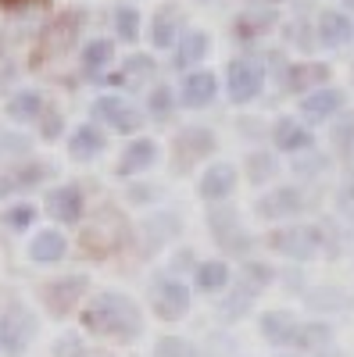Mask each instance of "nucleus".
<instances>
[{
  "label": "nucleus",
  "mask_w": 354,
  "mask_h": 357,
  "mask_svg": "<svg viewBox=\"0 0 354 357\" xmlns=\"http://www.w3.org/2000/svg\"><path fill=\"white\" fill-rule=\"evenodd\" d=\"M265 4H269V0H265Z\"/></svg>",
  "instance_id": "a18cd8bd"
},
{
  "label": "nucleus",
  "mask_w": 354,
  "mask_h": 357,
  "mask_svg": "<svg viewBox=\"0 0 354 357\" xmlns=\"http://www.w3.org/2000/svg\"><path fill=\"white\" fill-rule=\"evenodd\" d=\"M240 282H247L251 289H269L272 282H276V268L272 264H265V261H254V257H247L244 261V268H240Z\"/></svg>",
  "instance_id": "2f4dec72"
},
{
  "label": "nucleus",
  "mask_w": 354,
  "mask_h": 357,
  "mask_svg": "<svg viewBox=\"0 0 354 357\" xmlns=\"http://www.w3.org/2000/svg\"><path fill=\"white\" fill-rule=\"evenodd\" d=\"M86 289H90V279L75 272V275H61V279H54V282H43L40 286V301L47 304V311L54 318H65L86 296Z\"/></svg>",
  "instance_id": "6e6552de"
},
{
  "label": "nucleus",
  "mask_w": 354,
  "mask_h": 357,
  "mask_svg": "<svg viewBox=\"0 0 354 357\" xmlns=\"http://www.w3.org/2000/svg\"><path fill=\"white\" fill-rule=\"evenodd\" d=\"M308 207H311V200L304 197L301 186H276L254 200V215L265 222H290V218L304 215Z\"/></svg>",
  "instance_id": "423d86ee"
},
{
  "label": "nucleus",
  "mask_w": 354,
  "mask_h": 357,
  "mask_svg": "<svg viewBox=\"0 0 354 357\" xmlns=\"http://www.w3.org/2000/svg\"><path fill=\"white\" fill-rule=\"evenodd\" d=\"M190 286L183 279H175L172 272H161L154 282H151V307L161 321H183L190 314Z\"/></svg>",
  "instance_id": "20e7f679"
},
{
  "label": "nucleus",
  "mask_w": 354,
  "mask_h": 357,
  "mask_svg": "<svg viewBox=\"0 0 354 357\" xmlns=\"http://www.w3.org/2000/svg\"><path fill=\"white\" fill-rule=\"evenodd\" d=\"M333 340V329L322 321H308V325H297V336H293V347L297 350H318Z\"/></svg>",
  "instance_id": "7c9ffc66"
},
{
  "label": "nucleus",
  "mask_w": 354,
  "mask_h": 357,
  "mask_svg": "<svg viewBox=\"0 0 354 357\" xmlns=\"http://www.w3.org/2000/svg\"><path fill=\"white\" fill-rule=\"evenodd\" d=\"M4 4H18V0H4Z\"/></svg>",
  "instance_id": "c03bdc74"
},
{
  "label": "nucleus",
  "mask_w": 354,
  "mask_h": 357,
  "mask_svg": "<svg viewBox=\"0 0 354 357\" xmlns=\"http://www.w3.org/2000/svg\"><path fill=\"white\" fill-rule=\"evenodd\" d=\"M337 204H340V215L354 222V175L344 178V186H340V193H337Z\"/></svg>",
  "instance_id": "ea45409f"
},
{
  "label": "nucleus",
  "mask_w": 354,
  "mask_h": 357,
  "mask_svg": "<svg viewBox=\"0 0 354 357\" xmlns=\"http://www.w3.org/2000/svg\"><path fill=\"white\" fill-rule=\"evenodd\" d=\"M151 197H158V186H133L129 193V200H151Z\"/></svg>",
  "instance_id": "37998d69"
},
{
  "label": "nucleus",
  "mask_w": 354,
  "mask_h": 357,
  "mask_svg": "<svg viewBox=\"0 0 354 357\" xmlns=\"http://www.w3.org/2000/svg\"><path fill=\"white\" fill-rule=\"evenodd\" d=\"M36 333H40L36 311L22 301L8 304L4 314H0V354L4 357H25V350L33 347Z\"/></svg>",
  "instance_id": "7ed1b4c3"
},
{
  "label": "nucleus",
  "mask_w": 354,
  "mask_h": 357,
  "mask_svg": "<svg viewBox=\"0 0 354 357\" xmlns=\"http://www.w3.org/2000/svg\"><path fill=\"white\" fill-rule=\"evenodd\" d=\"M94 122H101V126H108V129H115V132H140L143 129V111H136L126 97H115V93H104V97H97L94 100Z\"/></svg>",
  "instance_id": "0eeeda50"
},
{
  "label": "nucleus",
  "mask_w": 354,
  "mask_h": 357,
  "mask_svg": "<svg viewBox=\"0 0 354 357\" xmlns=\"http://www.w3.org/2000/svg\"><path fill=\"white\" fill-rule=\"evenodd\" d=\"M50 175H54V168L43 165V161H18L8 175H0V197L33 190V186H40L43 178H50Z\"/></svg>",
  "instance_id": "dca6fc26"
},
{
  "label": "nucleus",
  "mask_w": 354,
  "mask_h": 357,
  "mask_svg": "<svg viewBox=\"0 0 354 357\" xmlns=\"http://www.w3.org/2000/svg\"><path fill=\"white\" fill-rule=\"evenodd\" d=\"M172 146H175V172H190L197 161L215 154L219 139H215L212 129H204V126H186L179 136H175Z\"/></svg>",
  "instance_id": "1a4fd4ad"
},
{
  "label": "nucleus",
  "mask_w": 354,
  "mask_h": 357,
  "mask_svg": "<svg viewBox=\"0 0 354 357\" xmlns=\"http://www.w3.org/2000/svg\"><path fill=\"white\" fill-rule=\"evenodd\" d=\"M344 104H347L344 89H337V86H318V89H311V93L301 97L297 111H301V118H304L308 126H322V122H330V118H337V114L344 111Z\"/></svg>",
  "instance_id": "9b49d317"
},
{
  "label": "nucleus",
  "mask_w": 354,
  "mask_h": 357,
  "mask_svg": "<svg viewBox=\"0 0 354 357\" xmlns=\"http://www.w3.org/2000/svg\"><path fill=\"white\" fill-rule=\"evenodd\" d=\"M193 268H197V254H193L190 247H183V250H175V254H172V275H175V272L193 275Z\"/></svg>",
  "instance_id": "a19ab883"
},
{
  "label": "nucleus",
  "mask_w": 354,
  "mask_h": 357,
  "mask_svg": "<svg viewBox=\"0 0 354 357\" xmlns=\"http://www.w3.org/2000/svg\"><path fill=\"white\" fill-rule=\"evenodd\" d=\"M43 207H47V215H50L54 222H61V225H75V222H82L86 197H82V190H79L75 183H68V186L50 190V193H47V200H43Z\"/></svg>",
  "instance_id": "ddd939ff"
},
{
  "label": "nucleus",
  "mask_w": 354,
  "mask_h": 357,
  "mask_svg": "<svg viewBox=\"0 0 354 357\" xmlns=\"http://www.w3.org/2000/svg\"><path fill=\"white\" fill-rule=\"evenodd\" d=\"M147 75H154V57H147V54H133L129 61H126V68H122V75H118V82H140V79H147Z\"/></svg>",
  "instance_id": "e433bc0d"
},
{
  "label": "nucleus",
  "mask_w": 354,
  "mask_h": 357,
  "mask_svg": "<svg viewBox=\"0 0 354 357\" xmlns=\"http://www.w3.org/2000/svg\"><path fill=\"white\" fill-rule=\"evenodd\" d=\"M82 243L90 247L94 254H108L122 243V218H115V211H104L90 229L82 232Z\"/></svg>",
  "instance_id": "6ab92c4d"
},
{
  "label": "nucleus",
  "mask_w": 354,
  "mask_h": 357,
  "mask_svg": "<svg viewBox=\"0 0 354 357\" xmlns=\"http://www.w3.org/2000/svg\"><path fill=\"white\" fill-rule=\"evenodd\" d=\"M115 33L122 36L126 43H136L140 40V11L122 4V8H115Z\"/></svg>",
  "instance_id": "f704fd0d"
},
{
  "label": "nucleus",
  "mask_w": 354,
  "mask_h": 357,
  "mask_svg": "<svg viewBox=\"0 0 354 357\" xmlns=\"http://www.w3.org/2000/svg\"><path fill=\"white\" fill-rule=\"evenodd\" d=\"M293 172H297V175H318V172H326V158H322V154H308L301 161H293Z\"/></svg>",
  "instance_id": "79ce46f5"
},
{
  "label": "nucleus",
  "mask_w": 354,
  "mask_h": 357,
  "mask_svg": "<svg viewBox=\"0 0 354 357\" xmlns=\"http://www.w3.org/2000/svg\"><path fill=\"white\" fill-rule=\"evenodd\" d=\"M236 183H240V168H236L233 161H212L208 168L200 172L197 193H200V200H208V204H226L233 197Z\"/></svg>",
  "instance_id": "9d476101"
},
{
  "label": "nucleus",
  "mask_w": 354,
  "mask_h": 357,
  "mask_svg": "<svg viewBox=\"0 0 354 357\" xmlns=\"http://www.w3.org/2000/svg\"><path fill=\"white\" fill-rule=\"evenodd\" d=\"M276 11L269 8V4H261V8H251V11H244V15H236V22H233V33H236V40H261V36H269L272 29H276Z\"/></svg>",
  "instance_id": "aec40b11"
},
{
  "label": "nucleus",
  "mask_w": 354,
  "mask_h": 357,
  "mask_svg": "<svg viewBox=\"0 0 354 357\" xmlns=\"http://www.w3.org/2000/svg\"><path fill=\"white\" fill-rule=\"evenodd\" d=\"M175 97L168 86H154L151 89V97H147V114L151 118H158V122H165V118H172V111H175Z\"/></svg>",
  "instance_id": "473e14b6"
},
{
  "label": "nucleus",
  "mask_w": 354,
  "mask_h": 357,
  "mask_svg": "<svg viewBox=\"0 0 354 357\" xmlns=\"http://www.w3.org/2000/svg\"><path fill=\"white\" fill-rule=\"evenodd\" d=\"M175 40H179V11H175V8H161L151 18V47L168 50V47H175Z\"/></svg>",
  "instance_id": "a878e982"
},
{
  "label": "nucleus",
  "mask_w": 354,
  "mask_h": 357,
  "mask_svg": "<svg viewBox=\"0 0 354 357\" xmlns=\"http://www.w3.org/2000/svg\"><path fill=\"white\" fill-rule=\"evenodd\" d=\"M208 50H212V36L208 33H200V29L183 33V40H175V68L179 72L197 68L204 57H208Z\"/></svg>",
  "instance_id": "4be33fe9"
},
{
  "label": "nucleus",
  "mask_w": 354,
  "mask_h": 357,
  "mask_svg": "<svg viewBox=\"0 0 354 357\" xmlns=\"http://www.w3.org/2000/svg\"><path fill=\"white\" fill-rule=\"evenodd\" d=\"M158 158H161V146H158V139L136 136V139L126 146V151H122V158H118L115 175H122V178L140 175V172H147V168H154V165H158Z\"/></svg>",
  "instance_id": "4468645a"
},
{
  "label": "nucleus",
  "mask_w": 354,
  "mask_h": 357,
  "mask_svg": "<svg viewBox=\"0 0 354 357\" xmlns=\"http://www.w3.org/2000/svg\"><path fill=\"white\" fill-rule=\"evenodd\" d=\"M265 89V65L254 57H233L226 68V93L233 104H251Z\"/></svg>",
  "instance_id": "39448f33"
},
{
  "label": "nucleus",
  "mask_w": 354,
  "mask_h": 357,
  "mask_svg": "<svg viewBox=\"0 0 354 357\" xmlns=\"http://www.w3.org/2000/svg\"><path fill=\"white\" fill-rule=\"evenodd\" d=\"M219 93V79L215 72L208 68H190L183 75V86H179V104L183 107H208Z\"/></svg>",
  "instance_id": "2eb2a0df"
},
{
  "label": "nucleus",
  "mask_w": 354,
  "mask_h": 357,
  "mask_svg": "<svg viewBox=\"0 0 354 357\" xmlns=\"http://www.w3.org/2000/svg\"><path fill=\"white\" fill-rule=\"evenodd\" d=\"M65 254H68V240L57 229H40L29 240V261H36V264H57Z\"/></svg>",
  "instance_id": "412c9836"
},
{
  "label": "nucleus",
  "mask_w": 354,
  "mask_h": 357,
  "mask_svg": "<svg viewBox=\"0 0 354 357\" xmlns=\"http://www.w3.org/2000/svg\"><path fill=\"white\" fill-rule=\"evenodd\" d=\"M43 107H47L43 93H36V89H22V93H15L8 100V118L11 122H36Z\"/></svg>",
  "instance_id": "cd10ccee"
},
{
  "label": "nucleus",
  "mask_w": 354,
  "mask_h": 357,
  "mask_svg": "<svg viewBox=\"0 0 354 357\" xmlns=\"http://www.w3.org/2000/svg\"><path fill=\"white\" fill-rule=\"evenodd\" d=\"M82 329L97 333V336L133 343V340L143 336V311H140V304L133 301L129 293L101 289L94 301L82 307Z\"/></svg>",
  "instance_id": "f257e3e1"
},
{
  "label": "nucleus",
  "mask_w": 354,
  "mask_h": 357,
  "mask_svg": "<svg viewBox=\"0 0 354 357\" xmlns=\"http://www.w3.org/2000/svg\"><path fill=\"white\" fill-rule=\"evenodd\" d=\"M36 222V207L33 204H18V207H8L4 211V225L8 229H29Z\"/></svg>",
  "instance_id": "4c0bfd02"
},
{
  "label": "nucleus",
  "mask_w": 354,
  "mask_h": 357,
  "mask_svg": "<svg viewBox=\"0 0 354 357\" xmlns=\"http://www.w3.org/2000/svg\"><path fill=\"white\" fill-rule=\"evenodd\" d=\"M315 36H318L322 47H330V50L347 47L354 40V22L344 11H322L318 22H315Z\"/></svg>",
  "instance_id": "a211bd4d"
},
{
  "label": "nucleus",
  "mask_w": 354,
  "mask_h": 357,
  "mask_svg": "<svg viewBox=\"0 0 354 357\" xmlns=\"http://www.w3.org/2000/svg\"><path fill=\"white\" fill-rule=\"evenodd\" d=\"M326 79H330V65H322V61H304V65H293L290 72H286V89L290 93H311V89H318V86H326Z\"/></svg>",
  "instance_id": "b1692460"
},
{
  "label": "nucleus",
  "mask_w": 354,
  "mask_h": 357,
  "mask_svg": "<svg viewBox=\"0 0 354 357\" xmlns=\"http://www.w3.org/2000/svg\"><path fill=\"white\" fill-rule=\"evenodd\" d=\"M244 175H247V183H251V186H269L272 178L279 175V161H276V154H269V151H254V154H247V161H244Z\"/></svg>",
  "instance_id": "bb28decb"
},
{
  "label": "nucleus",
  "mask_w": 354,
  "mask_h": 357,
  "mask_svg": "<svg viewBox=\"0 0 354 357\" xmlns=\"http://www.w3.org/2000/svg\"><path fill=\"white\" fill-rule=\"evenodd\" d=\"M36 122H40V132H43V139H57V132H61V114H57V111H50V107H43Z\"/></svg>",
  "instance_id": "58836bf2"
},
{
  "label": "nucleus",
  "mask_w": 354,
  "mask_h": 357,
  "mask_svg": "<svg viewBox=\"0 0 354 357\" xmlns=\"http://www.w3.org/2000/svg\"><path fill=\"white\" fill-rule=\"evenodd\" d=\"M154 357H200L197 343L193 340H183V336H161L154 343Z\"/></svg>",
  "instance_id": "72a5a7b5"
},
{
  "label": "nucleus",
  "mask_w": 354,
  "mask_h": 357,
  "mask_svg": "<svg viewBox=\"0 0 354 357\" xmlns=\"http://www.w3.org/2000/svg\"><path fill=\"white\" fill-rule=\"evenodd\" d=\"M104 146H108V139H104V132H101L97 126H79V129H72V136H68V154H72L75 161H94V158H101Z\"/></svg>",
  "instance_id": "393cba45"
},
{
  "label": "nucleus",
  "mask_w": 354,
  "mask_h": 357,
  "mask_svg": "<svg viewBox=\"0 0 354 357\" xmlns=\"http://www.w3.org/2000/svg\"><path fill=\"white\" fill-rule=\"evenodd\" d=\"M111 57H115V43H111V40L86 43V50H82V68H86V75H101V72L111 65Z\"/></svg>",
  "instance_id": "c756f323"
},
{
  "label": "nucleus",
  "mask_w": 354,
  "mask_h": 357,
  "mask_svg": "<svg viewBox=\"0 0 354 357\" xmlns=\"http://www.w3.org/2000/svg\"><path fill=\"white\" fill-rule=\"evenodd\" d=\"M229 282H233V268H229V261H222V257L197 261V268H193V286H197V293H204V296H219V293L229 289Z\"/></svg>",
  "instance_id": "f3484780"
},
{
  "label": "nucleus",
  "mask_w": 354,
  "mask_h": 357,
  "mask_svg": "<svg viewBox=\"0 0 354 357\" xmlns=\"http://www.w3.org/2000/svg\"><path fill=\"white\" fill-rule=\"evenodd\" d=\"M240 286H244V289H236L229 301L222 304V318H229V321H233L236 314H247V311H251V301L258 296V289H251L247 282H240Z\"/></svg>",
  "instance_id": "c9c22d12"
},
{
  "label": "nucleus",
  "mask_w": 354,
  "mask_h": 357,
  "mask_svg": "<svg viewBox=\"0 0 354 357\" xmlns=\"http://www.w3.org/2000/svg\"><path fill=\"white\" fill-rule=\"evenodd\" d=\"M297 318H293L290 311H265L261 314V336L269 340L272 347H293V336H297Z\"/></svg>",
  "instance_id": "5701e85b"
},
{
  "label": "nucleus",
  "mask_w": 354,
  "mask_h": 357,
  "mask_svg": "<svg viewBox=\"0 0 354 357\" xmlns=\"http://www.w3.org/2000/svg\"><path fill=\"white\" fill-rule=\"evenodd\" d=\"M330 143L340 158L354 154V114L351 111H340L337 118H330Z\"/></svg>",
  "instance_id": "c85d7f7f"
},
{
  "label": "nucleus",
  "mask_w": 354,
  "mask_h": 357,
  "mask_svg": "<svg viewBox=\"0 0 354 357\" xmlns=\"http://www.w3.org/2000/svg\"><path fill=\"white\" fill-rule=\"evenodd\" d=\"M269 136H272L279 154H304V151H311V146H315V132L304 122H297V118H290V114L276 118Z\"/></svg>",
  "instance_id": "f8f14e48"
},
{
  "label": "nucleus",
  "mask_w": 354,
  "mask_h": 357,
  "mask_svg": "<svg viewBox=\"0 0 354 357\" xmlns=\"http://www.w3.org/2000/svg\"><path fill=\"white\" fill-rule=\"evenodd\" d=\"M265 247L290 261H311L322 254V229L311 222H286L265 236Z\"/></svg>",
  "instance_id": "f03ea898"
}]
</instances>
